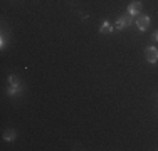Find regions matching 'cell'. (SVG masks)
<instances>
[{
	"label": "cell",
	"instance_id": "1",
	"mask_svg": "<svg viewBox=\"0 0 158 151\" xmlns=\"http://www.w3.org/2000/svg\"><path fill=\"white\" fill-rule=\"evenodd\" d=\"M24 91V84L17 76H9V94L10 96H17Z\"/></svg>",
	"mask_w": 158,
	"mask_h": 151
},
{
	"label": "cell",
	"instance_id": "2",
	"mask_svg": "<svg viewBox=\"0 0 158 151\" xmlns=\"http://www.w3.org/2000/svg\"><path fill=\"white\" fill-rule=\"evenodd\" d=\"M131 24H133V17H131L130 14H125V15H121V17L116 20V25H114V27L118 29V30H123V29L130 27Z\"/></svg>",
	"mask_w": 158,
	"mask_h": 151
},
{
	"label": "cell",
	"instance_id": "3",
	"mask_svg": "<svg viewBox=\"0 0 158 151\" xmlns=\"http://www.w3.org/2000/svg\"><path fill=\"white\" fill-rule=\"evenodd\" d=\"M145 57H146V60H148L150 64L158 62V49L153 47V45L146 47V49H145Z\"/></svg>",
	"mask_w": 158,
	"mask_h": 151
},
{
	"label": "cell",
	"instance_id": "4",
	"mask_svg": "<svg viewBox=\"0 0 158 151\" xmlns=\"http://www.w3.org/2000/svg\"><path fill=\"white\" fill-rule=\"evenodd\" d=\"M136 27L140 29L141 32H145V30L150 27V17H146V15H140V17L136 18Z\"/></svg>",
	"mask_w": 158,
	"mask_h": 151
},
{
	"label": "cell",
	"instance_id": "5",
	"mask_svg": "<svg viewBox=\"0 0 158 151\" xmlns=\"http://www.w3.org/2000/svg\"><path fill=\"white\" fill-rule=\"evenodd\" d=\"M141 9H143V5H141L140 2H133V3H130V5H128V14H130L131 17H135V15L141 14Z\"/></svg>",
	"mask_w": 158,
	"mask_h": 151
},
{
	"label": "cell",
	"instance_id": "6",
	"mask_svg": "<svg viewBox=\"0 0 158 151\" xmlns=\"http://www.w3.org/2000/svg\"><path fill=\"white\" fill-rule=\"evenodd\" d=\"M99 32H101V34H111V32H113V27H111L110 22L104 20L103 24H101V27H99Z\"/></svg>",
	"mask_w": 158,
	"mask_h": 151
},
{
	"label": "cell",
	"instance_id": "7",
	"mask_svg": "<svg viewBox=\"0 0 158 151\" xmlns=\"http://www.w3.org/2000/svg\"><path fill=\"white\" fill-rule=\"evenodd\" d=\"M3 139H5V141H14V139H15V131L7 129L5 133H3Z\"/></svg>",
	"mask_w": 158,
	"mask_h": 151
},
{
	"label": "cell",
	"instance_id": "8",
	"mask_svg": "<svg viewBox=\"0 0 158 151\" xmlns=\"http://www.w3.org/2000/svg\"><path fill=\"white\" fill-rule=\"evenodd\" d=\"M5 44H7V40H5V34H2V40H0V49H5Z\"/></svg>",
	"mask_w": 158,
	"mask_h": 151
},
{
	"label": "cell",
	"instance_id": "9",
	"mask_svg": "<svg viewBox=\"0 0 158 151\" xmlns=\"http://www.w3.org/2000/svg\"><path fill=\"white\" fill-rule=\"evenodd\" d=\"M153 40H156V42H158V30H156V32H153Z\"/></svg>",
	"mask_w": 158,
	"mask_h": 151
}]
</instances>
